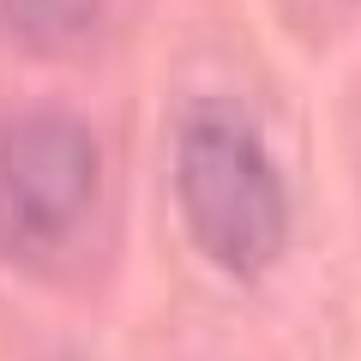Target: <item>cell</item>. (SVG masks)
Wrapping results in <instances>:
<instances>
[{"label":"cell","mask_w":361,"mask_h":361,"mask_svg":"<svg viewBox=\"0 0 361 361\" xmlns=\"http://www.w3.org/2000/svg\"><path fill=\"white\" fill-rule=\"evenodd\" d=\"M175 205L193 247L229 277H259L289 241V187L235 97H193L175 121Z\"/></svg>","instance_id":"cell-1"},{"label":"cell","mask_w":361,"mask_h":361,"mask_svg":"<svg viewBox=\"0 0 361 361\" xmlns=\"http://www.w3.org/2000/svg\"><path fill=\"white\" fill-rule=\"evenodd\" d=\"M97 205V139L61 103L0 121V259L49 265Z\"/></svg>","instance_id":"cell-2"},{"label":"cell","mask_w":361,"mask_h":361,"mask_svg":"<svg viewBox=\"0 0 361 361\" xmlns=\"http://www.w3.org/2000/svg\"><path fill=\"white\" fill-rule=\"evenodd\" d=\"M97 6L103 0H0V25L6 37L25 42V49H66L97 25Z\"/></svg>","instance_id":"cell-3"}]
</instances>
